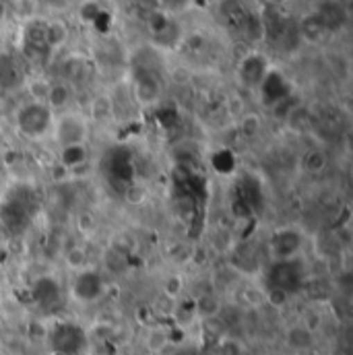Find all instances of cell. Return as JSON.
Listing matches in <instances>:
<instances>
[{
	"label": "cell",
	"instance_id": "obj_1",
	"mask_svg": "<svg viewBox=\"0 0 353 355\" xmlns=\"http://www.w3.org/2000/svg\"><path fill=\"white\" fill-rule=\"evenodd\" d=\"M52 122H54V114L42 101L25 103L23 107H19V112L15 116L17 130L31 141L44 139L52 130Z\"/></svg>",
	"mask_w": 353,
	"mask_h": 355
},
{
	"label": "cell",
	"instance_id": "obj_2",
	"mask_svg": "<svg viewBox=\"0 0 353 355\" xmlns=\"http://www.w3.org/2000/svg\"><path fill=\"white\" fill-rule=\"evenodd\" d=\"M52 132H54V141L58 143L60 149L81 147V145H87L89 122L79 114L62 112L60 116H54Z\"/></svg>",
	"mask_w": 353,
	"mask_h": 355
},
{
	"label": "cell",
	"instance_id": "obj_3",
	"mask_svg": "<svg viewBox=\"0 0 353 355\" xmlns=\"http://www.w3.org/2000/svg\"><path fill=\"white\" fill-rule=\"evenodd\" d=\"M266 283H268V289H277L285 295H291L304 283V268L298 263V259L273 261L266 275Z\"/></svg>",
	"mask_w": 353,
	"mask_h": 355
},
{
	"label": "cell",
	"instance_id": "obj_4",
	"mask_svg": "<svg viewBox=\"0 0 353 355\" xmlns=\"http://www.w3.org/2000/svg\"><path fill=\"white\" fill-rule=\"evenodd\" d=\"M105 293V279L101 277L99 270L95 268H81L75 272L71 281V295L81 302V304H91L97 302Z\"/></svg>",
	"mask_w": 353,
	"mask_h": 355
},
{
	"label": "cell",
	"instance_id": "obj_5",
	"mask_svg": "<svg viewBox=\"0 0 353 355\" xmlns=\"http://www.w3.org/2000/svg\"><path fill=\"white\" fill-rule=\"evenodd\" d=\"M302 248V234L295 230H277L268 240V252L273 261H291Z\"/></svg>",
	"mask_w": 353,
	"mask_h": 355
},
{
	"label": "cell",
	"instance_id": "obj_6",
	"mask_svg": "<svg viewBox=\"0 0 353 355\" xmlns=\"http://www.w3.org/2000/svg\"><path fill=\"white\" fill-rule=\"evenodd\" d=\"M71 341L77 343V345H85V335H83V331H81L77 324H71V322L58 324V327L54 329V333H52L54 349L64 355H77L79 352L71 345Z\"/></svg>",
	"mask_w": 353,
	"mask_h": 355
},
{
	"label": "cell",
	"instance_id": "obj_7",
	"mask_svg": "<svg viewBox=\"0 0 353 355\" xmlns=\"http://www.w3.org/2000/svg\"><path fill=\"white\" fill-rule=\"evenodd\" d=\"M259 87H261L263 101L266 105H273V107L289 97V85H287L285 77L279 71H268Z\"/></svg>",
	"mask_w": 353,
	"mask_h": 355
},
{
	"label": "cell",
	"instance_id": "obj_8",
	"mask_svg": "<svg viewBox=\"0 0 353 355\" xmlns=\"http://www.w3.org/2000/svg\"><path fill=\"white\" fill-rule=\"evenodd\" d=\"M270 69L266 67V60L261 54H248L246 58H242L238 73H240V81L246 87H259L265 79V75Z\"/></svg>",
	"mask_w": 353,
	"mask_h": 355
},
{
	"label": "cell",
	"instance_id": "obj_9",
	"mask_svg": "<svg viewBox=\"0 0 353 355\" xmlns=\"http://www.w3.org/2000/svg\"><path fill=\"white\" fill-rule=\"evenodd\" d=\"M135 95L141 103H153L160 97V81L151 71H141L135 81Z\"/></svg>",
	"mask_w": 353,
	"mask_h": 355
},
{
	"label": "cell",
	"instance_id": "obj_10",
	"mask_svg": "<svg viewBox=\"0 0 353 355\" xmlns=\"http://www.w3.org/2000/svg\"><path fill=\"white\" fill-rule=\"evenodd\" d=\"M316 15H318L320 21L325 23L327 31H335V29L343 27V23L347 21V12H345L343 4H341L339 0H327V2L318 8Z\"/></svg>",
	"mask_w": 353,
	"mask_h": 355
},
{
	"label": "cell",
	"instance_id": "obj_11",
	"mask_svg": "<svg viewBox=\"0 0 353 355\" xmlns=\"http://www.w3.org/2000/svg\"><path fill=\"white\" fill-rule=\"evenodd\" d=\"M25 81V73L10 56H0V89H15Z\"/></svg>",
	"mask_w": 353,
	"mask_h": 355
},
{
	"label": "cell",
	"instance_id": "obj_12",
	"mask_svg": "<svg viewBox=\"0 0 353 355\" xmlns=\"http://www.w3.org/2000/svg\"><path fill=\"white\" fill-rule=\"evenodd\" d=\"M285 343L293 352H306L314 345V331L306 324H293L285 331Z\"/></svg>",
	"mask_w": 353,
	"mask_h": 355
},
{
	"label": "cell",
	"instance_id": "obj_13",
	"mask_svg": "<svg viewBox=\"0 0 353 355\" xmlns=\"http://www.w3.org/2000/svg\"><path fill=\"white\" fill-rule=\"evenodd\" d=\"M71 99H73V91H71V87L67 83H54V85H50V89H48V95H46V101L44 103L56 116V112H62V110L69 107Z\"/></svg>",
	"mask_w": 353,
	"mask_h": 355
},
{
	"label": "cell",
	"instance_id": "obj_14",
	"mask_svg": "<svg viewBox=\"0 0 353 355\" xmlns=\"http://www.w3.org/2000/svg\"><path fill=\"white\" fill-rule=\"evenodd\" d=\"M219 12H221L225 25L238 27L240 31L244 27V21L248 19V15H246V10H244V6H242L240 0H223L221 6H219Z\"/></svg>",
	"mask_w": 353,
	"mask_h": 355
},
{
	"label": "cell",
	"instance_id": "obj_15",
	"mask_svg": "<svg viewBox=\"0 0 353 355\" xmlns=\"http://www.w3.org/2000/svg\"><path fill=\"white\" fill-rule=\"evenodd\" d=\"M33 297L37 300V304L42 306H50L60 297V289L58 283L50 277H42L40 281H35L33 285Z\"/></svg>",
	"mask_w": 353,
	"mask_h": 355
},
{
	"label": "cell",
	"instance_id": "obj_16",
	"mask_svg": "<svg viewBox=\"0 0 353 355\" xmlns=\"http://www.w3.org/2000/svg\"><path fill=\"white\" fill-rule=\"evenodd\" d=\"M325 33H327V27H325V23L320 21V17L316 12H312V15H308V17L302 19V23H300V35L306 42H318V40L325 37Z\"/></svg>",
	"mask_w": 353,
	"mask_h": 355
},
{
	"label": "cell",
	"instance_id": "obj_17",
	"mask_svg": "<svg viewBox=\"0 0 353 355\" xmlns=\"http://www.w3.org/2000/svg\"><path fill=\"white\" fill-rule=\"evenodd\" d=\"M327 155L320 151V149H312V151H308L304 157H302V168L308 172V174H320L325 168H327Z\"/></svg>",
	"mask_w": 353,
	"mask_h": 355
},
{
	"label": "cell",
	"instance_id": "obj_18",
	"mask_svg": "<svg viewBox=\"0 0 353 355\" xmlns=\"http://www.w3.org/2000/svg\"><path fill=\"white\" fill-rule=\"evenodd\" d=\"M60 162L67 168H77L87 162V145L81 147H64L60 149Z\"/></svg>",
	"mask_w": 353,
	"mask_h": 355
},
{
	"label": "cell",
	"instance_id": "obj_19",
	"mask_svg": "<svg viewBox=\"0 0 353 355\" xmlns=\"http://www.w3.org/2000/svg\"><path fill=\"white\" fill-rule=\"evenodd\" d=\"M69 37V29L64 23L54 21V23H46V40H48V48H56L60 44H64Z\"/></svg>",
	"mask_w": 353,
	"mask_h": 355
},
{
	"label": "cell",
	"instance_id": "obj_20",
	"mask_svg": "<svg viewBox=\"0 0 353 355\" xmlns=\"http://www.w3.org/2000/svg\"><path fill=\"white\" fill-rule=\"evenodd\" d=\"M211 164H213L215 172H219V174H232V172L236 170V157H234V153H230L227 149L217 151V153L213 155Z\"/></svg>",
	"mask_w": 353,
	"mask_h": 355
},
{
	"label": "cell",
	"instance_id": "obj_21",
	"mask_svg": "<svg viewBox=\"0 0 353 355\" xmlns=\"http://www.w3.org/2000/svg\"><path fill=\"white\" fill-rule=\"evenodd\" d=\"M69 265L73 266L75 270H81V268H87V257L81 248H75L71 254H69Z\"/></svg>",
	"mask_w": 353,
	"mask_h": 355
},
{
	"label": "cell",
	"instance_id": "obj_22",
	"mask_svg": "<svg viewBox=\"0 0 353 355\" xmlns=\"http://www.w3.org/2000/svg\"><path fill=\"white\" fill-rule=\"evenodd\" d=\"M2 17H4V6L0 4V19H2Z\"/></svg>",
	"mask_w": 353,
	"mask_h": 355
}]
</instances>
